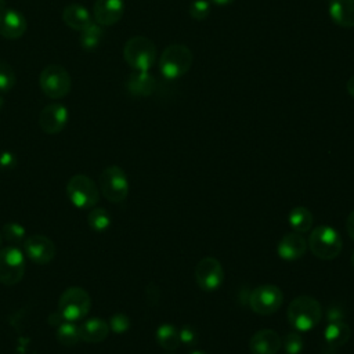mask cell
I'll list each match as a JSON object with an SVG mask.
<instances>
[{
	"label": "cell",
	"instance_id": "cell-42",
	"mask_svg": "<svg viewBox=\"0 0 354 354\" xmlns=\"http://www.w3.org/2000/svg\"><path fill=\"white\" fill-rule=\"evenodd\" d=\"M3 105H4V101H3V98L0 97V111L3 109Z\"/></svg>",
	"mask_w": 354,
	"mask_h": 354
},
{
	"label": "cell",
	"instance_id": "cell-15",
	"mask_svg": "<svg viewBox=\"0 0 354 354\" xmlns=\"http://www.w3.org/2000/svg\"><path fill=\"white\" fill-rule=\"evenodd\" d=\"M308 245L306 238L299 232L285 234L277 246L278 256L285 261H295L304 256Z\"/></svg>",
	"mask_w": 354,
	"mask_h": 354
},
{
	"label": "cell",
	"instance_id": "cell-9",
	"mask_svg": "<svg viewBox=\"0 0 354 354\" xmlns=\"http://www.w3.org/2000/svg\"><path fill=\"white\" fill-rule=\"evenodd\" d=\"M25 274V253L17 246L0 249V282L3 285L18 283Z\"/></svg>",
	"mask_w": 354,
	"mask_h": 354
},
{
	"label": "cell",
	"instance_id": "cell-36",
	"mask_svg": "<svg viewBox=\"0 0 354 354\" xmlns=\"http://www.w3.org/2000/svg\"><path fill=\"white\" fill-rule=\"evenodd\" d=\"M346 230H347L348 236L354 241V210L347 216V220H346Z\"/></svg>",
	"mask_w": 354,
	"mask_h": 354
},
{
	"label": "cell",
	"instance_id": "cell-33",
	"mask_svg": "<svg viewBox=\"0 0 354 354\" xmlns=\"http://www.w3.org/2000/svg\"><path fill=\"white\" fill-rule=\"evenodd\" d=\"M178 336H180V342L188 347H192L196 344L198 342V335L196 330L191 326V325H184L183 328L178 329Z\"/></svg>",
	"mask_w": 354,
	"mask_h": 354
},
{
	"label": "cell",
	"instance_id": "cell-41",
	"mask_svg": "<svg viewBox=\"0 0 354 354\" xmlns=\"http://www.w3.org/2000/svg\"><path fill=\"white\" fill-rule=\"evenodd\" d=\"M351 266H353V268H354V250H353V253H351Z\"/></svg>",
	"mask_w": 354,
	"mask_h": 354
},
{
	"label": "cell",
	"instance_id": "cell-8",
	"mask_svg": "<svg viewBox=\"0 0 354 354\" xmlns=\"http://www.w3.org/2000/svg\"><path fill=\"white\" fill-rule=\"evenodd\" d=\"M41 91L53 100H59L71 91L72 80L69 72L61 65H47L39 76Z\"/></svg>",
	"mask_w": 354,
	"mask_h": 354
},
{
	"label": "cell",
	"instance_id": "cell-22",
	"mask_svg": "<svg viewBox=\"0 0 354 354\" xmlns=\"http://www.w3.org/2000/svg\"><path fill=\"white\" fill-rule=\"evenodd\" d=\"M350 335H351L350 326L343 321L329 322L324 329V339L328 348L330 350H336L342 347L344 343H347L350 339Z\"/></svg>",
	"mask_w": 354,
	"mask_h": 354
},
{
	"label": "cell",
	"instance_id": "cell-34",
	"mask_svg": "<svg viewBox=\"0 0 354 354\" xmlns=\"http://www.w3.org/2000/svg\"><path fill=\"white\" fill-rule=\"evenodd\" d=\"M346 317L344 308L340 304H332L328 307L326 310V319L328 324L329 322H337V321H343Z\"/></svg>",
	"mask_w": 354,
	"mask_h": 354
},
{
	"label": "cell",
	"instance_id": "cell-25",
	"mask_svg": "<svg viewBox=\"0 0 354 354\" xmlns=\"http://www.w3.org/2000/svg\"><path fill=\"white\" fill-rule=\"evenodd\" d=\"M104 29L97 22H91L88 26H86L83 30H80L79 35V43L84 50H95L102 39H104Z\"/></svg>",
	"mask_w": 354,
	"mask_h": 354
},
{
	"label": "cell",
	"instance_id": "cell-11",
	"mask_svg": "<svg viewBox=\"0 0 354 354\" xmlns=\"http://www.w3.org/2000/svg\"><path fill=\"white\" fill-rule=\"evenodd\" d=\"M194 277L202 290L213 292L221 286L224 281V270L216 257H203L198 261Z\"/></svg>",
	"mask_w": 354,
	"mask_h": 354
},
{
	"label": "cell",
	"instance_id": "cell-18",
	"mask_svg": "<svg viewBox=\"0 0 354 354\" xmlns=\"http://www.w3.org/2000/svg\"><path fill=\"white\" fill-rule=\"evenodd\" d=\"M126 88L131 95L147 97L151 95L156 88L155 77L147 71H136L126 80Z\"/></svg>",
	"mask_w": 354,
	"mask_h": 354
},
{
	"label": "cell",
	"instance_id": "cell-37",
	"mask_svg": "<svg viewBox=\"0 0 354 354\" xmlns=\"http://www.w3.org/2000/svg\"><path fill=\"white\" fill-rule=\"evenodd\" d=\"M346 88H347V93L354 98V76H351V77L347 80Z\"/></svg>",
	"mask_w": 354,
	"mask_h": 354
},
{
	"label": "cell",
	"instance_id": "cell-3",
	"mask_svg": "<svg viewBox=\"0 0 354 354\" xmlns=\"http://www.w3.org/2000/svg\"><path fill=\"white\" fill-rule=\"evenodd\" d=\"M308 249L321 260H333L342 252V236L330 225L315 227L307 241Z\"/></svg>",
	"mask_w": 354,
	"mask_h": 354
},
{
	"label": "cell",
	"instance_id": "cell-14",
	"mask_svg": "<svg viewBox=\"0 0 354 354\" xmlns=\"http://www.w3.org/2000/svg\"><path fill=\"white\" fill-rule=\"evenodd\" d=\"M124 12L123 0H95L93 6L94 22L101 26H111L118 24Z\"/></svg>",
	"mask_w": 354,
	"mask_h": 354
},
{
	"label": "cell",
	"instance_id": "cell-13",
	"mask_svg": "<svg viewBox=\"0 0 354 354\" xmlns=\"http://www.w3.org/2000/svg\"><path fill=\"white\" fill-rule=\"evenodd\" d=\"M68 108L59 102L46 105L39 115V124L47 134L61 133L68 123Z\"/></svg>",
	"mask_w": 354,
	"mask_h": 354
},
{
	"label": "cell",
	"instance_id": "cell-24",
	"mask_svg": "<svg viewBox=\"0 0 354 354\" xmlns=\"http://www.w3.org/2000/svg\"><path fill=\"white\" fill-rule=\"evenodd\" d=\"M155 337L158 344L169 351H173L178 348L181 344L180 336H178V329L173 324H162L158 326L155 332Z\"/></svg>",
	"mask_w": 354,
	"mask_h": 354
},
{
	"label": "cell",
	"instance_id": "cell-29",
	"mask_svg": "<svg viewBox=\"0 0 354 354\" xmlns=\"http://www.w3.org/2000/svg\"><path fill=\"white\" fill-rule=\"evenodd\" d=\"M15 84V72L10 64L0 59V91H10Z\"/></svg>",
	"mask_w": 354,
	"mask_h": 354
},
{
	"label": "cell",
	"instance_id": "cell-1",
	"mask_svg": "<svg viewBox=\"0 0 354 354\" xmlns=\"http://www.w3.org/2000/svg\"><path fill=\"white\" fill-rule=\"evenodd\" d=\"M286 315L292 328L299 332H308L319 324L322 318V306L317 299L301 295L290 301Z\"/></svg>",
	"mask_w": 354,
	"mask_h": 354
},
{
	"label": "cell",
	"instance_id": "cell-17",
	"mask_svg": "<svg viewBox=\"0 0 354 354\" xmlns=\"http://www.w3.org/2000/svg\"><path fill=\"white\" fill-rule=\"evenodd\" d=\"M281 346L282 339L272 329H260L249 340L252 354H277Z\"/></svg>",
	"mask_w": 354,
	"mask_h": 354
},
{
	"label": "cell",
	"instance_id": "cell-28",
	"mask_svg": "<svg viewBox=\"0 0 354 354\" xmlns=\"http://www.w3.org/2000/svg\"><path fill=\"white\" fill-rule=\"evenodd\" d=\"M1 235L6 241L8 242H24V239L26 238V231L24 228V225H21L19 223H6L1 228Z\"/></svg>",
	"mask_w": 354,
	"mask_h": 354
},
{
	"label": "cell",
	"instance_id": "cell-39",
	"mask_svg": "<svg viewBox=\"0 0 354 354\" xmlns=\"http://www.w3.org/2000/svg\"><path fill=\"white\" fill-rule=\"evenodd\" d=\"M4 8H7V7H6V0H0V11L4 10Z\"/></svg>",
	"mask_w": 354,
	"mask_h": 354
},
{
	"label": "cell",
	"instance_id": "cell-38",
	"mask_svg": "<svg viewBox=\"0 0 354 354\" xmlns=\"http://www.w3.org/2000/svg\"><path fill=\"white\" fill-rule=\"evenodd\" d=\"M207 1L216 6H227V4H231L234 0H207Z\"/></svg>",
	"mask_w": 354,
	"mask_h": 354
},
{
	"label": "cell",
	"instance_id": "cell-16",
	"mask_svg": "<svg viewBox=\"0 0 354 354\" xmlns=\"http://www.w3.org/2000/svg\"><path fill=\"white\" fill-rule=\"evenodd\" d=\"M25 17L14 8H4L0 11V36L6 39H19L26 32Z\"/></svg>",
	"mask_w": 354,
	"mask_h": 354
},
{
	"label": "cell",
	"instance_id": "cell-6",
	"mask_svg": "<svg viewBox=\"0 0 354 354\" xmlns=\"http://www.w3.org/2000/svg\"><path fill=\"white\" fill-rule=\"evenodd\" d=\"M66 196L75 207L91 209L100 201V188L88 176L75 174L66 183Z\"/></svg>",
	"mask_w": 354,
	"mask_h": 354
},
{
	"label": "cell",
	"instance_id": "cell-23",
	"mask_svg": "<svg viewBox=\"0 0 354 354\" xmlns=\"http://www.w3.org/2000/svg\"><path fill=\"white\" fill-rule=\"evenodd\" d=\"M313 221H314L313 213L304 206L293 207L288 216L289 225L295 232H299V234L308 232L313 227Z\"/></svg>",
	"mask_w": 354,
	"mask_h": 354
},
{
	"label": "cell",
	"instance_id": "cell-26",
	"mask_svg": "<svg viewBox=\"0 0 354 354\" xmlns=\"http://www.w3.org/2000/svg\"><path fill=\"white\" fill-rule=\"evenodd\" d=\"M55 339L62 344V346H75L77 342H80V333H79V326H76L71 321H64L57 326L55 330Z\"/></svg>",
	"mask_w": 354,
	"mask_h": 354
},
{
	"label": "cell",
	"instance_id": "cell-40",
	"mask_svg": "<svg viewBox=\"0 0 354 354\" xmlns=\"http://www.w3.org/2000/svg\"><path fill=\"white\" fill-rule=\"evenodd\" d=\"M189 354H207V353H203V351H199V350H194Z\"/></svg>",
	"mask_w": 354,
	"mask_h": 354
},
{
	"label": "cell",
	"instance_id": "cell-12",
	"mask_svg": "<svg viewBox=\"0 0 354 354\" xmlns=\"http://www.w3.org/2000/svg\"><path fill=\"white\" fill-rule=\"evenodd\" d=\"M25 256L36 264H48L55 256V245L46 235H30L22 242Z\"/></svg>",
	"mask_w": 354,
	"mask_h": 354
},
{
	"label": "cell",
	"instance_id": "cell-20",
	"mask_svg": "<svg viewBox=\"0 0 354 354\" xmlns=\"http://www.w3.org/2000/svg\"><path fill=\"white\" fill-rule=\"evenodd\" d=\"M329 17L342 28H354V0H329Z\"/></svg>",
	"mask_w": 354,
	"mask_h": 354
},
{
	"label": "cell",
	"instance_id": "cell-5",
	"mask_svg": "<svg viewBox=\"0 0 354 354\" xmlns=\"http://www.w3.org/2000/svg\"><path fill=\"white\" fill-rule=\"evenodd\" d=\"M91 308V299L87 290L80 286H71L62 292L58 300V311L65 321L83 319Z\"/></svg>",
	"mask_w": 354,
	"mask_h": 354
},
{
	"label": "cell",
	"instance_id": "cell-19",
	"mask_svg": "<svg viewBox=\"0 0 354 354\" xmlns=\"http://www.w3.org/2000/svg\"><path fill=\"white\" fill-rule=\"evenodd\" d=\"M109 325L102 318H88L79 326L80 340L86 343H101L109 333Z\"/></svg>",
	"mask_w": 354,
	"mask_h": 354
},
{
	"label": "cell",
	"instance_id": "cell-4",
	"mask_svg": "<svg viewBox=\"0 0 354 354\" xmlns=\"http://www.w3.org/2000/svg\"><path fill=\"white\" fill-rule=\"evenodd\" d=\"M123 58L134 71H149L156 61V46L144 36L129 39L123 47Z\"/></svg>",
	"mask_w": 354,
	"mask_h": 354
},
{
	"label": "cell",
	"instance_id": "cell-27",
	"mask_svg": "<svg viewBox=\"0 0 354 354\" xmlns=\"http://www.w3.org/2000/svg\"><path fill=\"white\" fill-rule=\"evenodd\" d=\"M112 218L111 214L108 213V210H105L104 207H91V210L88 212L87 216V224L91 230L97 231V232H102L106 231L111 227Z\"/></svg>",
	"mask_w": 354,
	"mask_h": 354
},
{
	"label": "cell",
	"instance_id": "cell-32",
	"mask_svg": "<svg viewBox=\"0 0 354 354\" xmlns=\"http://www.w3.org/2000/svg\"><path fill=\"white\" fill-rule=\"evenodd\" d=\"M108 325L115 333H124L130 328V318L123 313H116L109 318Z\"/></svg>",
	"mask_w": 354,
	"mask_h": 354
},
{
	"label": "cell",
	"instance_id": "cell-2",
	"mask_svg": "<svg viewBox=\"0 0 354 354\" xmlns=\"http://www.w3.org/2000/svg\"><path fill=\"white\" fill-rule=\"evenodd\" d=\"M194 62L192 51L184 44L167 46L159 58V72L163 77L174 80L185 75Z\"/></svg>",
	"mask_w": 354,
	"mask_h": 354
},
{
	"label": "cell",
	"instance_id": "cell-30",
	"mask_svg": "<svg viewBox=\"0 0 354 354\" xmlns=\"http://www.w3.org/2000/svg\"><path fill=\"white\" fill-rule=\"evenodd\" d=\"M282 344L286 354H300L304 347V340L299 333L290 332L283 337Z\"/></svg>",
	"mask_w": 354,
	"mask_h": 354
},
{
	"label": "cell",
	"instance_id": "cell-31",
	"mask_svg": "<svg viewBox=\"0 0 354 354\" xmlns=\"http://www.w3.org/2000/svg\"><path fill=\"white\" fill-rule=\"evenodd\" d=\"M188 11L191 18L196 21H202L207 18V15L210 14V3L207 0H194L191 1Z\"/></svg>",
	"mask_w": 354,
	"mask_h": 354
},
{
	"label": "cell",
	"instance_id": "cell-7",
	"mask_svg": "<svg viewBox=\"0 0 354 354\" xmlns=\"http://www.w3.org/2000/svg\"><path fill=\"white\" fill-rule=\"evenodd\" d=\"M98 188L106 201L123 202L129 195V180L124 170L115 165L105 167L98 177Z\"/></svg>",
	"mask_w": 354,
	"mask_h": 354
},
{
	"label": "cell",
	"instance_id": "cell-21",
	"mask_svg": "<svg viewBox=\"0 0 354 354\" xmlns=\"http://www.w3.org/2000/svg\"><path fill=\"white\" fill-rule=\"evenodd\" d=\"M62 21L71 29L80 32L93 22V18H91V14L87 11V8L84 6L77 4V3H72V4H68L64 8Z\"/></svg>",
	"mask_w": 354,
	"mask_h": 354
},
{
	"label": "cell",
	"instance_id": "cell-43",
	"mask_svg": "<svg viewBox=\"0 0 354 354\" xmlns=\"http://www.w3.org/2000/svg\"><path fill=\"white\" fill-rule=\"evenodd\" d=\"M1 238H3V235H1V231H0V245H1Z\"/></svg>",
	"mask_w": 354,
	"mask_h": 354
},
{
	"label": "cell",
	"instance_id": "cell-35",
	"mask_svg": "<svg viewBox=\"0 0 354 354\" xmlns=\"http://www.w3.org/2000/svg\"><path fill=\"white\" fill-rule=\"evenodd\" d=\"M17 166V156L10 151L0 152V169L4 171L12 170Z\"/></svg>",
	"mask_w": 354,
	"mask_h": 354
},
{
	"label": "cell",
	"instance_id": "cell-10",
	"mask_svg": "<svg viewBox=\"0 0 354 354\" xmlns=\"http://www.w3.org/2000/svg\"><path fill=\"white\" fill-rule=\"evenodd\" d=\"M283 301L282 290L271 283L254 288L249 295V306L259 315H271L277 313Z\"/></svg>",
	"mask_w": 354,
	"mask_h": 354
}]
</instances>
